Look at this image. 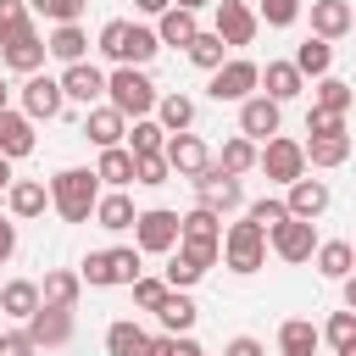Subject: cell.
<instances>
[{
	"mask_svg": "<svg viewBox=\"0 0 356 356\" xmlns=\"http://www.w3.org/2000/svg\"><path fill=\"white\" fill-rule=\"evenodd\" d=\"M317 345H323V328L312 317H289L278 328V356H317Z\"/></svg>",
	"mask_w": 356,
	"mask_h": 356,
	"instance_id": "obj_24",
	"label": "cell"
},
{
	"mask_svg": "<svg viewBox=\"0 0 356 356\" xmlns=\"http://www.w3.org/2000/svg\"><path fill=\"white\" fill-rule=\"evenodd\" d=\"M44 56H50V50H44V33H39V28H22V33L0 39V61H6L11 72H22V78H28V72H39V67H44Z\"/></svg>",
	"mask_w": 356,
	"mask_h": 356,
	"instance_id": "obj_12",
	"label": "cell"
},
{
	"mask_svg": "<svg viewBox=\"0 0 356 356\" xmlns=\"http://www.w3.org/2000/svg\"><path fill=\"white\" fill-rule=\"evenodd\" d=\"M17 256V217H0V267Z\"/></svg>",
	"mask_w": 356,
	"mask_h": 356,
	"instance_id": "obj_55",
	"label": "cell"
},
{
	"mask_svg": "<svg viewBox=\"0 0 356 356\" xmlns=\"http://www.w3.org/2000/svg\"><path fill=\"white\" fill-rule=\"evenodd\" d=\"M161 156H167L172 178H200V172H206V161H211V150H206V139H200V134H167Z\"/></svg>",
	"mask_w": 356,
	"mask_h": 356,
	"instance_id": "obj_10",
	"label": "cell"
},
{
	"mask_svg": "<svg viewBox=\"0 0 356 356\" xmlns=\"http://www.w3.org/2000/svg\"><path fill=\"white\" fill-rule=\"evenodd\" d=\"M312 33L317 39H345L350 33V0H312Z\"/></svg>",
	"mask_w": 356,
	"mask_h": 356,
	"instance_id": "obj_27",
	"label": "cell"
},
{
	"mask_svg": "<svg viewBox=\"0 0 356 356\" xmlns=\"http://www.w3.org/2000/svg\"><path fill=\"white\" fill-rule=\"evenodd\" d=\"M95 178L111 184V189H128V184H134V150H128V145H106L100 161H95Z\"/></svg>",
	"mask_w": 356,
	"mask_h": 356,
	"instance_id": "obj_29",
	"label": "cell"
},
{
	"mask_svg": "<svg viewBox=\"0 0 356 356\" xmlns=\"http://www.w3.org/2000/svg\"><path fill=\"white\" fill-rule=\"evenodd\" d=\"M83 139H89L95 150L122 145V139H128V117H122L111 100H100V106H89V117H83Z\"/></svg>",
	"mask_w": 356,
	"mask_h": 356,
	"instance_id": "obj_17",
	"label": "cell"
},
{
	"mask_svg": "<svg viewBox=\"0 0 356 356\" xmlns=\"http://www.w3.org/2000/svg\"><path fill=\"white\" fill-rule=\"evenodd\" d=\"M139 350H145V328L134 317H117L106 328V356H139Z\"/></svg>",
	"mask_w": 356,
	"mask_h": 356,
	"instance_id": "obj_37",
	"label": "cell"
},
{
	"mask_svg": "<svg viewBox=\"0 0 356 356\" xmlns=\"http://www.w3.org/2000/svg\"><path fill=\"white\" fill-rule=\"evenodd\" d=\"M156 122H161L167 134H189V128H195V100H189L184 89L161 95V100H156Z\"/></svg>",
	"mask_w": 356,
	"mask_h": 356,
	"instance_id": "obj_33",
	"label": "cell"
},
{
	"mask_svg": "<svg viewBox=\"0 0 356 356\" xmlns=\"http://www.w3.org/2000/svg\"><path fill=\"white\" fill-rule=\"evenodd\" d=\"M100 56H106L111 67H122V56H128V22H122V17H111V22L100 28Z\"/></svg>",
	"mask_w": 356,
	"mask_h": 356,
	"instance_id": "obj_42",
	"label": "cell"
},
{
	"mask_svg": "<svg viewBox=\"0 0 356 356\" xmlns=\"http://www.w3.org/2000/svg\"><path fill=\"white\" fill-rule=\"evenodd\" d=\"M134 245H139V256H167L178 245V211H167V206L139 211L134 217Z\"/></svg>",
	"mask_w": 356,
	"mask_h": 356,
	"instance_id": "obj_7",
	"label": "cell"
},
{
	"mask_svg": "<svg viewBox=\"0 0 356 356\" xmlns=\"http://www.w3.org/2000/svg\"><path fill=\"white\" fill-rule=\"evenodd\" d=\"M256 89H261L267 100H278V106H284V100H295V95L306 89V78H300V67H295V61H267Z\"/></svg>",
	"mask_w": 356,
	"mask_h": 356,
	"instance_id": "obj_20",
	"label": "cell"
},
{
	"mask_svg": "<svg viewBox=\"0 0 356 356\" xmlns=\"http://www.w3.org/2000/svg\"><path fill=\"white\" fill-rule=\"evenodd\" d=\"M167 256H172V261H167V273H161V278H167V289H195V284L206 278L189 256H178V250H167Z\"/></svg>",
	"mask_w": 356,
	"mask_h": 356,
	"instance_id": "obj_45",
	"label": "cell"
},
{
	"mask_svg": "<svg viewBox=\"0 0 356 356\" xmlns=\"http://www.w3.org/2000/svg\"><path fill=\"white\" fill-rule=\"evenodd\" d=\"M184 56H189V61H195L200 72H217V67L228 61V44H222V39L211 33V28H200V33H195V39L184 44Z\"/></svg>",
	"mask_w": 356,
	"mask_h": 356,
	"instance_id": "obj_35",
	"label": "cell"
},
{
	"mask_svg": "<svg viewBox=\"0 0 356 356\" xmlns=\"http://www.w3.org/2000/svg\"><path fill=\"white\" fill-rule=\"evenodd\" d=\"M161 145H167V128H161L156 117H134V128H128V150H134V156H161Z\"/></svg>",
	"mask_w": 356,
	"mask_h": 356,
	"instance_id": "obj_39",
	"label": "cell"
},
{
	"mask_svg": "<svg viewBox=\"0 0 356 356\" xmlns=\"http://www.w3.org/2000/svg\"><path fill=\"white\" fill-rule=\"evenodd\" d=\"M295 67H300V78H323L328 67H334V39H306V44H295Z\"/></svg>",
	"mask_w": 356,
	"mask_h": 356,
	"instance_id": "obj_36",
	"label": "cell"
},
{
	"mask_svg": "<svg viewBox=\"0 0 356 356\" xmlns=\"http://www.w3.org/2000/svg\"><path fill=\"white\" fill-rule=\"evenodd\" d=\"M61 95L78 100V106H100L106 100V72L95 61H72V67H61Z\"/></svg>",
	"mask_w": 356,
	"mask_h": 356,
	"instance_id": "obj_15",
	"label": "cell"
},
{
	"mask_svg": "<svg viewBox=\"0 0 356 356\" xmlns=\"http://www.w3.org/2000/svg\"><path fill=\"white\" fill-rule=\"evenodd\" d=\"M78 295H83V278H78L72 267H50L44 284H39V306H61V312H72Z\"/></svg>",
	"mask_w": 356,
	"mask_h": 356,
	"instance_id": "obj_22",
	"label": "cell"
},
{
	"mask_svg": "<svg viewBox=\"0 0 356 356\" xmlns=\"http://www.w3.org/2000/svg\"><path fill=\"white\" fill-rule=\"evenodd\" d=\"M22 328H28L33 350H61V345L72 339V312H61V306H39Z\"/></svg>",
	"mask_w": 356,
	"mask_h": 356,
	"instance_id": "obj_14",
	"label": "cell"
},
{
	"mask_svg": "<svg viewBox=\"0 0 356 356\" xmlns=\"http://www.w3.org/2000/svg\"><path fill=\"white\" fill-rule=\"evenodd\" d=\"M350 161V134H312L306 139V167H345Z\"/></svg>",
	"mask_w": 356,
	"mask_h": 356,
	"instance_id": "obj_28",
	"label": "cell"
},
{
	"mask_svg": "<svg viewBox=\"0 0 356 356\" xmlns=\"http://www.w3.org/2000/svg\"><path fill=\"white\" fill-rule=\"evenodd\" d=\"M95 200H100L95 167H61V172L50 178V206H56L67 222H89V217H95Z\"/></svg>",
	"mask_w": 356,
	"mask_h": 356,
	"instance_id": "obj_1",
	"label": "cell"
},
{
	"mask_svg": "<svg viewBox=\"0 0 356 356\" xmlns=\"http://www.w3.org/2000/svg\"><path fill=\"white\" fill-rule=\"evenodd\" d=\"M312 261H317L323 278H345V273H356V245L350 239H317Z\"/></svg>",
	"mask_w": 356,
	"mask_h": 356,
	"instance_id": "obj_26",
	"label": "cell"
},
{
	"mask_svg": "<svg viewBox=\"0 0 356 356\" xmlns=\"http://www.w3.org/2000/svg\"><path fill=\"white\" fill-rule=\"evenodd\" d=\"M83 6H89V0H28V11H39L50 28H56V22H78Z\"/></svg>",
	"mask_w": 356,
	"mask_h": 356,
	"instance_id": "obj_44",
	"label": "cell"
},
{
	"mask_svg": "<svg viewBox=\"0 0 356 356\" xmlns=\"http://www.w3.org/2000/svg\"><path fill=\"white\" fill-rule=\"evenodd\" d=\"M267 245H273V256H278V261L300 267V261H312V250H317V228H312L306 217H284V222L267 234Z\"/></svg>",
	"mask_w": 356,
	"mask_h": 356,
	"instance_id": "obj_9",
	"label": "cell"
},
{
	"mask_svg": "<svg viewBox=\"0 0 356 356\" xmlns=\"http://www.w3.org/2000/svg\"><path fill=\"white\" fill-rule=\"evenodd\" d=\"M172 178V167H167V156H134V184H145V189H156V184H167Z\"/></svg>",
	"mask_w": 356,
	"mask_h": 356,
	"instance_id": "obj_47",
	"label": "cell"
},
{
	"mask_svg": "<svg viewBox=\"0 0 356 356\" xmlns=\"http://www.w3.org/2000/svg\"><path fill=\"white\" fill-rule=\"evenodd\" d=\"M350 33H356V6H350Z\"/></svg>",
	"mask_w": 356,
	"mask_h": 356,
	"instance_id": "obj_63",
	"label": "cell"
},
{
	"mask_svg": "<svg viewBox=\"0 0 356 356\" xmlns=\"http://www.w3.org/2000/svg\"><path fill=\"white\" fill-rule=\"evenodd\" d=\"M222 356H267V345H261V339H250V334H239V339H228V345H222Z\"/></svg>",
	"mask_w": 356,
	"mask_h": 356,
	"instance_id": "obj_54",
	"label": "cell"
},
{
	"mask_svg": "<svg viewBox=\"0 0 356 356\" xmlns=\"http://www.w3.org/2000/svg\"><path fill=\"white\" fill-rule=\"evenodd\" d=\"M33 145H39V139H33V117L6 106V111H0V156H6V161H22V156H33Z\"/></svg>",
	"mask_w": 356,
	"mask_h": 356,
	"instance_id": "obj_18",
	"label": "cell"
},
{
	"mask_svg": "<svg viewBox=\"0 0 356 356\" xmlns=\"http://www.w3.org/2000/svg\"><path fill=\"white\" fill-rule=\"evenodd\" d=\"M306 134H345V111H323V106H312V111H306Z\"/></svg>",
	"mask_w": 356,
	"mask_h": 356,
	"instance_id": "obj_52",
	"label": "cell"
},
{
	"mask_svg": "<svg viewBox=\"0 0 356 356\" xmlns=\"http://www.w3.org/2000/svg\"><path fill=\"white\" fill-rule=\"evenodd\" d=\"M22 28H33L28 0H0V39H11V33H22Z\"/></svg>",
	"mask_w": 356,
	"mask_h": 356,
	"instance_id": "obj_51",
	"label": "cell"
},
{
	"mask_svg": "<svg viewBox=\"0 0 356 356\" xmlns=\"http://www.w3.org/2000/svg\"><path fill=\"white\" fill-rule=\"evenodd\" d=\"M134 6H139V11H145V17H161V11H167V6H172V0H134Z\"/></svg>",
	"mask_w": 356,
	"mask_h": 356,
	"instance_id": "obj_58",
	"label": "cell"
},
{
	"mask_svg": "<svg viewBox=\"0 0 356 356\" xmlns=\"http://www.w3.org/2000/svg\"><path fill=\"white\" fill-rule=\"evenodd\" d=\"M78 278H83L89 289H106V284H111V261H106V250H89V256L78 261Z\"/></svg>",
	"mask_w": 356,
	"mask_h": 356,
	"instance_id": "obj_50",
	"label": "cell"
},
{
	"mask_svg": "<svg viewBox=\"0 0 356 356\" xmlns=\"http://www.w3.org/2000/svg\"><path fill=\"white\" fill-rule=\"evenodd\" d=\"M156 50H161L156 28H139V22H128V56H122V67H145Z\"/></svg>",
	"mask_w": 356,
	"mask_h": 356,
	"instance_id": "obj_40",
	"label": "cell"
},
{
	"mask_svg": "<svg viewBox=\"0 0 356 356\" xmlns=\"http://www.w3.org/2000/svg\"><path fill=\"white\" fill-rule=\"evenodd\" d=\"M172 6H184V11H206V6H217V0H172Z\"/></svg>",
	"mask_w": 356,
	"mask_h": 356,
	"instance_id": "obj_59",
	"label": "cell"
},
{
	"mask_svg": "<svg viewBox=\"0 0 356 356\" xmlns=\"http://www.w3.org/2000/svg\"><path fill=\"white\" fill-rule=\"evenodd\" d=\"M195 317H200V306H195L184 289H167V295H161V306H156L161 334H189V328H195Z\"/></svg>",
	"mask_w": 356,
	"mask_h": 356,
	"instance_id": "obj_23",
	"label": "cell"
},
{
	"mask_svg": "<svg viewBox=\"0 0 356 356\" xmlns=\"http://www.w3.org/2000/svg\"><path fill=\"white\" fill-rule=\"evenodd\" d=\"M256 167H261L273 184H295V178L306 172V145H300V139H284V134H273V139L256 150Z\"/></svg>",
	"mask_w": 356,
	"mask_h": 356,
	"instance_id": "obj_6",
	"label": "cell"
},
{
	"mask_svg": "<svg viewBox=\"0 0 356 356\" xmlns=\"http://www.w3.org/2000/svg\"><path fill=\"white\" fill-rule=\"evenodd\" d=\"M0 323H6V317H0Z\"/></svg>",
	"mask_w": 356,
	"mask_h": 356,
	"instance_id": "obj_64",
	"label": "cell"
},
{
	"mask_svg": "<svg viewBox=\"0 0 356 356\" xmlns=\"http://www.w3.org/2000/svg\"><path fill=\"white\" fill-rule=\"evenodd\" d=\"M128 289H134V306H139V312H156V306H161V295H167V278H150V273H139Z\"/></svg>",
	"mask_w": 356,
	"mask_h": 356,
	"instance_id": "obj_48",
	"label": "cell"
},
{
	"mask_svg": "<svg viewBox=\"0 0 356 356\" xmlns=\"http://www.w3.org/2000/svg\"><path fill=\"white\" fill-rule=\"evenodd\" d=\"M139 356H172V334H145V350Z\"/></svg>",
	"mask_w": 356,
	"mask_h": 356,
	"instance_id": "obj_56",
	"label": "cell"
},
{
	"mask_svg": "<svg viewBox=\"0 0 356 356\" xmlns=\"http://www.w3.org/2000/svg\"><path fill=\"white\" fill-rule=\"evenodd\" d=\"M0 356H39L28 328H0Z\"/></svg>",
	"mask_w": 356,
	"mask_h": 356,
	"instance_id": "obj_53",
	"label": "cell"
},
{
	"mask_svg": "<svg viewBox=\"0 0 356 356\" xmlns=\"http://www.w3.org/2000/svg\"><path fill=\"white\" fill-rule=\"evenodd\" d=\"M189 184H195V206H206V211H217V217H228V211L245 206V184H239L234 172H222L217 161H206V172L189 178Z\"/></svg>",
	"mask_w": 356,
	"mask_h": 356,
	"instance_id": "obj_3",
	"label": "cell"
},
{
	"mask_svg": "<svg viewBox=\"0 0 356 356\" xmlns=\"http://www.w3.org/2000/svg\"><path fill=\"white\" fill-rule=\"evenodd\" d=\"M211 161H217L222 172H234V178H245V172L256 167V139H245V134H228V139H222V150H217Z\"/></svg>",
	"mask_w": 356,
	"mask_h": 356,
	"instance_id": "obj_34",
	"label": "cell"
},
{
	"mask_svg": "<svg viewBox=\"0 0 356 356\" xmlns=\"http://www.w3.org/2000/svg\"><path fill=\"white\" fill-rule=\"evenodd\" d=\"M328 200H334V195H328V184H323V178H306V172H300L295 184H284V206H289V217L317 222V217L328 211Z\"/></svg>",
	"mask_w": 356,
	"mask_h": 356,
	"instance_id": "obj_16",
	"label": "cell"
},
{
	"mask_svg": "<svg viewBox=\"0 0 356 356\" xmlns=\"http://www.w3.org/2000/svg\"><path fill=\"white\" fill-rule=\"evenodd\" d=\"M245 217H250V222H256L261 234H273V228H278V222L289 217V206H284L278 195H261V200H250V206H245Z\"/></svg>",
	"mask_w": 356,
	"mask_h": 356,
	"instance_id": "obj_41",
	"label": "cell"
},
{
	"mask_svg": "<svg viewBox=\"0 0 356 356\" xmlns=\"http://www.w3.org/2000/svg\"><path fill=\"white\" fill-rule=\"evenodd\" d=\"M6 106H11V83L0 78V111H6Z\"/></svg>",
	"mask_w": 356,
	"mask_h": 356,
	"instance_id": "obj_61",
	"label": "cell"
},
{
	"mask_svg": "<svg viewBox=\"0 0 356 356\" xmlns=\"http://www.w3.org/2000/svg\"><path fill=\"white\" fill-rule=\"evenodd\" d=\"M323 339L334 345V350H345V345H356V312L345 306V312H334L328 323H323Z\"/></svg>",
	"mask_w": 356,
	"mask_h": 356,
	"instance_id": "obj_46",
	"label": "cell"
},
{
	"mask_svg": "<svg viewBox=\"0 0 356 356\" xmlns=\"http://www.w3.org/2000/svg\"><path fill=\"white\" fill-rule=\"evenodd\" d=\"M44 50H50L61 67H72V61H89V33H83L78 22H56V28L44 33Z\"/></svg>",
	"mask_w": 356,
	"mask_h": 356,
	"instance_id": "obj_19",
	"label": "cell"
},
{
	"mask_svg": "<svg viewBox=\"0 0 356 356\" xmlns=\"http://www.w3.org/2000/svg\"><path fill=\"white\" fill-rule=\"evenodd\" d=\"M195 33H200V11H184V6H167V11L156 17V39H161V44H178V50H184V44H189Z\"/></svg>",
	"mask_w": 356,
	"mask_h": 356,
	"instance_id": "obj_25",
	"label": "cell"
},
{
	"mask_svg": "<svg viewBox=\"0 0 356 356\" xmlns=\"http://www.w3.org/2000/svg\"><path fill=\"white\" fill-rule=\"evenodd\" d=\"M6 189H11V161L0 156V195H6Z\"/></svg>",
	"mask_w": 356,
	"mask_h": 356,
	"instance_id": "obj_60",
	"label": "cell"
},
{
	"mask_svg": "<svg viewBox=\"0 0 356 356\" xmlns=\"http://www.w3.org/2000/svg\"><path fill=\"white\" fill-rule=\"evenodd\" d=\"M278 122H284V106H278V100H267V95L239 100V134H245V139L267 145V139L278 134Z\"/></svg>",
	"mask_w": 356,
	"mask_h": 356,
	"instance_id": "obj_13",
	"label": "cell"
},
{
	"mask_svg": "<svg viewBox=\"0 0 356 356\" xmlns=\"http://www.w3.org/2000/svg\"><path fill=\"white\" fill-rule=\"evenodd\" d=\"M312 106H323V111H350V106H356V89H350L345 78L323 72V78H317V95H312Z\"/></svg>",
	"mask_w": 356,
	"mask_h": 356,
	"instance_id": "obj_38",
	"label": "cell"
},
{
	"mask_svg": "<svg viewBox=\"0 0 356 356\" xmlns=\"http://www.w3.org/2000/svg\"><path fill=\"white\" fill-rule=\"evenodd\" d=\"M256 28H261V22H256V11H250L245 0H217V28H211V33H217L228 50L250 44V39H256Z\"/></svg>",
	"mask_w": 356,
	"mask_h": 356,
	"instance_id": "obj_11",
	"label": "cell"
},
{
	"mask_svg": "<svg viewBox=\"0 0 356 356\" xmlns=\"http://www.w3.org/2000/svg\"><path fill=\"white\" fill-rule=\"evenodd\" d=\"M256 83H261V67H256L250 56H228V61L211 72V100H217V106H222V100L239 106V100L256 95Z\"/></svg>",
	"mask_w": 356,
	"mask_h": 356,
	"instance_id": "obj_5",
	"label": "cell"
},
{
	"mask_svg": "<svg viewBox=\"0 0 356 356\" xmlns=\"http://www.w3.org/2000/svg\"><path fill=\"white\" fill-rule=\"evenodd\" d=\"M22 111H28L33 122H56V117L67 111L61 78H50V72H28V78H22Z\"/></svg>",
	"mask_w": 356,
	"mask_h": 356,
	"instance_id": "obj_8",
	"label": "cell"
},
{
	"mask_svg": "<svg viewBox=\"0 0 356 356\" xmlns=\"http://www.w3.org/2000/svg\"><path fill=\"white\" fill-rule=\"evenodd\" d=\"M334 356H356V345H345V350H334Z\"/></svg>",
	"mask_w": 356,
	"mask_h": 356,
	"instance_id": "obj_62",
	"label": "cell"
},
{
	"mask_svg": "<svg viewBox=\"0 0 356 356\" xmlns=\"http://www.w3.org/2000/svg\"><path fill=\"white\" fill-rule=\"evenodd\" d=\"M134 217H139V211H134V200H128L122 189H106V195L95 200V222H100L106 234H122V228H134Z\"/></svg>",
	"mask_w": 356,
	"mask_h": 356,
	"instance_id": "obj_30",
	"label": "cell"
},
{
	"mask_svg": "<svg viewBox=\"0 0 356 356\" xmlns=\"http://www.w3.org/2000/svg\"><path fill=\"white\" fill-rule=\"evenodd\" d=\"M33 312H39V284H33V278H11V284L0 289V317L28 323Z\"/></svg>",
	"mask_w": 356,
	"mask_h": 356,
	"instance_id": "obj_32",
	"label": "cell"
},
{
	"mask_svg": "<svg viewBox=\"0 0 356 356\" xmlns=\"http://www.w3.org/2000/svg\"><path fill=\"white\" fill-rule=\"evenodd\" d=\"M178 239H189V245H222V217L206 211V206H195V211L178 217Z\"/></svg>",
	"mask_w": 356,
	"mask_h": 356,
	"instance_id": "obj_31",
	"label": "cell"
},
{
	"mask_svg": "<svg viewBox=\"0 0 356 356\" xmlns=\"http://www.w3.org/2000/svg\"><path fill=\"white\" fill-rule=\"evenodd\" d=\"M106 100L122 111V117H150L156 111V83L145 78V67H111L106 72Z\"/></svg>",
	"mask_w": 356,
	"mask_h": 356,
	"instance_id": "obj_2",
	"label": "cell"
},
{
	"mask_svg": "<svg viewBox=\"0 0 356 356\" xmlns=\"http://www.w3.org/2000/svg\"><path fill=\"white\" fill-rule=\"evenodd\" d=\"M6 206H11V217H17V222H28V217H39V211L50 206V184H39V178H11Z\"/></svg>",
	"mask_w": 356,
	"mask_h": 356,
	"instance_id": "obj_21",
	"label": "cell"
},
{
	"mask_svg": "<svg viewBox=\"0 0 356 356\" xmlns=\"http://www.w3.org/2000/svg\"><path fill=\"white\" fill-rule=\"evenodd\" d=\"M300 17V0H261L256 6V22H267V28H289Z\"/></svg>",
	"mask_w": 356,
	"mask_h": 356,
	"instance_id": "obj_49",
	"label": "cell"
},
{
	"mask_svg": "<svg viewBox=\"0 0 356 356\" xmlns=\"http://www.w3.org/2000/svg\"><path fill=\"white\" fill-rule=\"evenodd\" d=\"M172 356H206V345L189 339V334H172Z\"/></svg>",
	"mask_w": 356,
	"mask_h": 356,
	"instance_id": "obj_57",
	"label": "cell"
},
{
	"mask_svg": "<svg viewBox=\"0 0 356 356\" xmlns=\"http://www.w3.org/2000/svg\"><path fill=\"white\" fill-rule=\"evenodd\" d=\"M106 261H111V284H134L145 267H139V245H117V250H106Z\"/></svg>",
	"mask_w": 356,
	"mask_h": 356,
	"instance_id": "obj_43",
	"label": "cell"
},
{
	"mask_svg": "<svg viewBox=\"0 0 356 356\" xmlns=\"http://www.w3.org/2000/svg\"><path fill=\"white\" fill-rule=\"evenodd\" d=\"M222 261H228V273H256L267 261V234L250 217L245 222H228L222 228Z\"/></svg>",
	"mask_w": 356,
	"mask_h": 356,
	"instance_id": "obj_4",
	"label": "cell"
}]
</instances>
